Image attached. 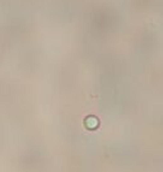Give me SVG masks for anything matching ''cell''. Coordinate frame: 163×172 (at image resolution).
<instances>
[{
	"mask_svg": "<svg viewBox=\"0 0 163 172\" xmlns=\"http://www.w3.org/2000/svg\"><path fill=\"white\" fill-rule=\"evenodd\" d=\"M85 125L89 129H94L97 125H98V120H97L96 117H88V119L85 120Z\"/></svg>",
	"mask_w": 163,
	"mask_h": 172,
	"instance_id": "6da1fadb",
	"label": "cell"
}]
</instances>
